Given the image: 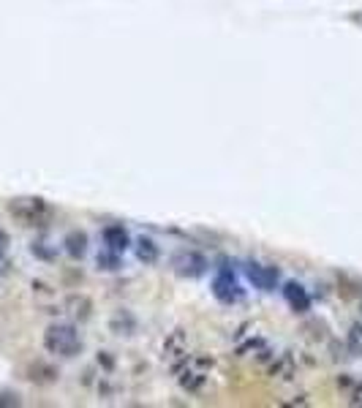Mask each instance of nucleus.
I'll return each instance as SVG.
<instances>
[{
  "instance_id": "f257e3e1",
  "label": "nucleus",
  "mask_w": 362,
  "mask_h": 408,
  "mask_svg": "<svg viewBox=\"0 0 362 408\" xmlns=\"http://www.w3.org/2000/svg\"><path fill=\"white\" fill-rule=\"evenodd\" d=\"M44 346L55 357H76L82 351V338L74 324H52L44 333Z\"/></svg>"
},
{
  "instance_id": "f03ea898",
  "label": "nucleus",
  "mask_w": 362,
  "mask_h": 408,
  "mask_svg": "<svg viewBox=\"0 0 362 408\" xmlns=\"http://www.w3.org/2000/svg\"><path fill=\"white\" fill-rule=\"evenodd\" d=\"M212 294H215L218 303H224V305H234L245 297V291H242L237 275L229 270V267H221V272L215 275V281H212Z\"/></svg>"
},
{
  "instance_id": "7ed1b4c3",
  "label": "nucleus",
  "mask_w": 362,
  "mask_h": 408,
  "mask_svg": "<svg viewBox=\"0 0 362 408\" xmlns=\"http://www.w3.org/2000/svg\"><path fill=\"white\" fill-rule=\"evenodd\" d=\"M172 267L180 278H202L207 272V258L197 253V251H182V253L175 256Z\"/></svg>"
},
{
  "instance_id": "20e7f679",
  "label": "nucleus",
  "mask_w": 362,
  "mask_h": 408,
  "mask_svg": "<svg viewBox=\"0 0 362 408\" xmlns=\"http://www.w3.org/2000/svg\"><path fill=\"white\" fill-rule=\"evenodd\" d=\"M245 275L262 291H272V288L281 283V270L278 267H267V264H259V261H251L245 267Z\"/></svg>"
},
{
  "instance_id": "39448f33",
  "label": "nucleus",
  "mask_w": 362,
  "mask_h": 408,
  "mask_svg": "<svg viewBox=\"0 0 362 408\" xmlns=\"http://www.w3.org/2000/svg\"><path fill=\"white\" fill-rule=\"evenodd\" d=\"M11 212H14L22 224H36L46 212V207L41 199H16L14 204H11Z\"/></svg>"
},
{
  "instance_id": "423d86ee",
  "label": "nucleus",
  "mask_w": 362,
  "mask_h": 408,
  "mask_svg": "<svg viewBox=\"0 0 362 408\" xmlns=\"http://www.w3.org/2000/svg\"><path fill=\"white\" fill-rule=\"evenodd\" d=\"M284 297H286L289 308H291L294 313H308V308H311V297H308V291H305L302 283L289 281L286 286H284Z\"/></svg>"
},
{
  "instance_id": "0eeeda50",
  "label": "nucleus",
  "mask_w": 362,
  "mask_h": 408,
  "mask_svg": "<svg viewBox=\"0 0 362 408\" xmlns=\"http://www.w3.org/2000/svg\"><path fill=\"white\" fill-rule=\"evenodd\" d=\"M104 242L109 251H115V253H125L128 251V245H131V237H128V231L123 226H106L104 229Z\"/></svg>"
},
{
  "instance_id": "6e6552de",
  "label": "nucleus",
  "mask_w": 362,
  "mask_h": 408,
  "mask_svg": "<svg viewBox=\"0 0 362 408\" xmlns=\"http://www.w3.org/2000/svg\"><path fill=\"white\" fill-rule=\"evenodd\" d=\"M63 245H66V253L71 258H82L88 253V234L85 231H71Z\"/></svg>"
},
{
  "instance_id": "1a4fd4ad",
  "label": "nucleus",
  "mask_w": 362,
  "mask_h": 408,
  "mask_svg": "<svg viewBox=\"0 0 362 408\" xmlns=\"http://www.w3.org/2000/svg\"><path fill=\"white\" fill-rule=\"evenodd\" d=\"M136 258L145 261V264H155L158 261V245L150 237H142V240L136 242Z\"/></svg>"
},
{
  "instance_id": "9d476101",
  "label": "nucleus",
  "mask_w": 362,
  "mask_h": 408,
  "mask_svg": "<svg viewBox=\"0 0 362 408\" xmlns=\"http://www.w3.org/2000/svg\"><path fill=\"white\" fill-rule=\"evenodd\" d=\"M95 264H98V270H106V272L118 270V267H120V253H115V251H109V248H106V251L98 253Z\"/></svg>"
},
{
  "instance_id": "9b49d317",
  "label": "nucleus",
  "mask_w": 362,
  "mask_h": 408,
  "mask_svg": "<svg viewBox=\"0 0 362 408\" xmlns=\"http://www.w3.org/2000/svg\"><path fill=\"white\" fill-rule=\"evenodd\" d=\"M348 351L354 354V357H362V324H354L351 330H348Z\"/></svg>"
},
{
  "instance_id": "f8f14e48",
  "label": "nucleus",
  "mask_w": 362,
  "mask_h": 408,
  "mask_svg": "<svg viewBox=\"0 0 362 408\" xmlns=\"http://www.w3.org/2000/svg\"><path fill=\"white\" fill-rule=\"evenodd\" d=\"M19 400H16L14 392H0V406H16Z\"/></svg>"
},
{
  "instance_id": "ddd939ff",
  "label": "nucleus",
  "mask_w": 362,
  "mask_h": 408,
  "mask_svg": "<svg viewBox=\"0 0 362 408\" xmlns=\"http://www.w3.org/2000/svg\"><path fill=\"white\" fill-rule=\"evenodd\" d=\"M6 251H9V234L0 229V256H6Z\"/></svg>"
}]
</instances>
